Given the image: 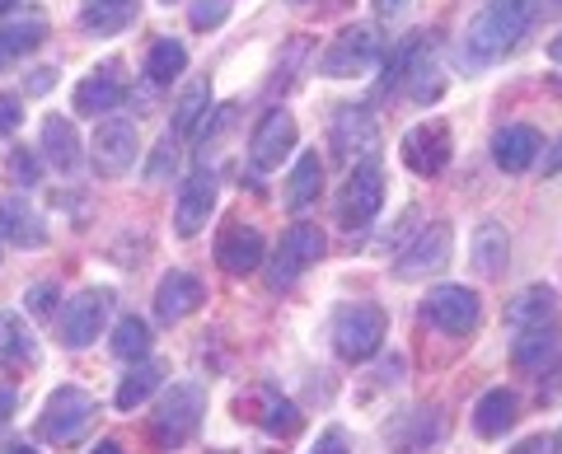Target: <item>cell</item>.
Returning <instances> with one entry per match:
<instances>
[{"label":"cell","mask_w":562,"mask_h":454,"mask_svg":"<svg viewBox=\"0 0 562 454\" xmlns=\"http://www.w3.org/2000/svg\"><path fill=\"white\" fill-rule=\"evenodd\" d=\"M530 20H535V0H487L464 33V61L469 66L502 61L506 52H516Z\"/></svg>","instance_id":"cell-1"},{"label":"cell","mask_w":562,"mask_h":454,"mask_svg":"<svg viewBox=\"0 0 562 454\" xmlns=\"http://www.w3.org/2000/svg\"><path fill=\"white\" fill-rule=\"evenodd\" d=\"M202 412H206V389L202 384H169V394L160 398V408H155L150 417V441L160 445V450H179L188 445L192 435H198L202 427Z\"/></svg>","instance_id":"cell-2"},{"label":"cell","mask_w":562,"mask_h":454,"mask_svg":"<svg viewBox=\"0 0 562 454\" xmlns=\"http://www.w3.org/2000/svg\"><path fill=\"white\" fill-rule=\"evenodd\" d=\"M384 333H390V319H384V309L371 305V300L342 305L338 314H333V352H338L342 361H351V365L371 361L384 347Z\"/></svg>","instance_id":"cell-3"},{"label":"cell","mask_w":562,"mask_h":454,"mask_svg":"<svg viewBox=\"0 0 562 454\" xmlns=\"http://www.w3.org/2000/svg\"><path fill=\"white\" fill-rule=\"evenodd\" d=\"M94 417H99V398L90 389H76V384H61V389L43 404L38 435L52 445H80L85 435H90Z\"/></svg>","instance_id":"cell-4"},{"label":"cell","mask_w":562,"mask_h":454,"mask_svg":"<svg viewBox=\"0 0 562 454\" xmlns=\"http://www.w3.org/2000/svg\"><path fill=\"white\" fill-rule=\"evenodd\" d=\"M380 57H384L380 33H375L371 24H347L338 38L328 43L319 71H324L328 80H357V76H371L375 66H380Z\"/></svg>","instance_id":"cell-5"},{"label":"cell","mask_w":562,"mask_h":454,"mask_svg":"<svg viewBox=\"0 0 562 454\" xmlns=\"http://www.w3.org/2000/svg\"><path fill=\"white\" fill-rule=\"evenodd\" d=\"M380 206H384V173H380V164L375 160L351 164L347 183L338 188V206H333V212H338V225L357 235L380 216Z\"/></svg>","instance_id":"cell-6"},{"label":"cell","mask_w":562,"mask_h":454,"mask_svg":"<svg viewBox=\"0 0 562 454\" xmlns=\"http://www.w3.org/2000/svg\"><path fill=\"white\" fill-rule=\"evenodd\" d=\"M328 249V239L319 225H310V220H295L286 235H281L277 243V253H272V268H268V286L281 291V286H291V282H301V276L319 263Z\"/></svg>","instance_id":"cell-7"},{"label":"cell","mask_w":562,"mask_h":454,"mask_svg":"<svg viewBox=\"0 0 562 454\" xmlns=\"http://www.w3.org/2000/svg\"><path fill=\"white\" fill-rule=\"evenodd\" d=\"M398 155L417 179H441L450 169V155H454V136L446 122H417V127L403 132L398 141Z\"/></svg>","instance_id":"cell-8"},{"label":"cell","mask_w":562,"mask_h":454,"mask_svg":"<svg viewBox=\"0 0 562 454\" xmlns=\"http://www.w3.org/2000/svg\"><path fill=\"white\" fill-rule=\"evenodd\" d=\"M422 319L450 338H469L483 319V305L469 286H431V295L422 300Z\"/></svg>","instance_id":"cell-9"},{"label":"cell","mask_w":562,"mask_h":454,"mask_svg":"<svg viewBox=\"0 0 562 454\" xmlns=\"http://www.w3.org/2000/svg\"><path fill=\"white\" fill-rule=\"evenodd\" d=\"M450 249H454L450 225H446V220L427 225V230H422V235L408 243V249L394 258V282H422V276L450 268Z\"/></svg>","instance_id":"cell-10"},{"label":"cell","mask_w":562,"mask_h":454,"mask_svg":"<svg viewBox=\"0 0 562 454\" xmlns=\"http://www.w3.org/2000/svg\"><path fill=\"white\" fill-rule=\"evenodd\" d=\"M90 160L99 179H122L132 164H136V122L127 117H109L94 127V141H90Z\"/></svg>","instance_id":"cell-11"},{"label":"cell","mask_w":562,"mask_h":454,"mask_svg":"<svg viewBox=\"0 0 562 454\" xmlns=\"http://www.w3.org/2000/svg\"><path fill=\"white\" fill-rule=\"evenodd\" d=\"M109 309H113V291L109 286L80 291L76 300L66 305V314H61V342L70 347V352L90 347L103 333V324H109Z\"/></svg>","instance_id":"cell-12"},{"label":"cell","mask_w":562,"mask_h":454,"mask_svg":"<svg viewBox=\"0 0 562 454\" xmlns=\"http://www.w3.org/2000/svg\"><path fill=\"white\" fill-rule=\"evenodd\" d=\"M295 117L286 113V109H268L258 117V127H254V136H249V164L258 169V173H272V169H281V160L295 150Z\"/></svg>","instance_id":"cell-13"},{"label":"cell","mask_w":562,"mask_h":454,"mask_svg":"<svg viewBox=\"0 0 562 454\" xmlns=\"http://www.w3.org/2000/svg\"><path fill=\"white\" fill-rule=\"evenodd\" d=\"M333 150H338V160H371L375 146H380V132H375V117L371 109H357V103H347V109L333 113V132H328Z\"/></svg>","instance_id":"cell-14"},{"label":"cell","mask_w":562,"mask_h":454,"mask_svg":"<svg viewBox=\"0 0 562 454\" xmlns=\"http://www.w3.org/2000/svg\"><path fill=\"white\" fill-rule=\"evenodd\" d=\"M262 258H268V243H262V235L254 230V225L244 220H231L216 239V263L231 272V276H254L262 268Z\"/></svg>","instance_id":"cell-15"},{"label":"cell","mask_w":562,"mask_h":454,"mask_svg":"<svg viewBox=\"0 0 562 454\" xmlns=\"http://www.w3.org/2000/svg\"><path fill=\"white\" fill-rule=\"evenodd\" d=\"M211 212H216V173L198 169L183 183V192H179V206H173V230H179L183 239H192L211 220Z\"/></svg>","instance_id":"cell-16"},{"label":"cell","mask_w":562,"mask_h":454,"mask_svg":"<svg viewBox=\"0 0 562 454\" xmlns=\"http://www.w3.org/2000/svg\"><path fill=\"white\" fill-rule=\"evenodd\" d=\"M206 300L202 282L192 272H165L160 286H155V319L160 324H183L188 314H198Z\"/></svg>","instance_id":"cell-17"},{"label":"cell","mask_w":562,"mask_h":454,"mask_svg":"<svg viewBox=\"0 0 562 454\" xmlns=\"http://www.w3.org/2000/svg\"><path fill=\"white\" fill-rule=\"evenodd\" d=\"M543 150V136L535 127H525V122H512V127H502L492 136V160H497L502 173H525Z\"/></svg>","instance_id":"cell-18"},{"label":"cell","mask_w":562,"mask_h":454,"mask_svg":"<svg viewBox=\"0 0 562 454\" xmlns=\"http://www.w3.org/2000/svg\"><path fill=\"white\" fill-rule=\"evenodd\" d=\"M558 324V295L553 286H525L512 305H506V328L512 333H530V328H553Z\"/></svg>","instance_id":"cell-19"},{"label":"cell","mask_w":562,"mask_h":454,"mask_svg":"<svg viewBox=\"0 0 562 454\" xmlns=\"http://www.w3.org/2000/svg\"><path fill=\"white\" fill-rule=\"evenodd\" d=\"M0 239L14 243V249H43L47 225L24 197H0Z\"/></svg>","instance_id":"cell-20"},{"label":"cell","mask_w":562,"mask_h":454,"mask_svg":"<svg viewBox=\"0 0 562 454\" xmlns=\"http://www.w3.org/2000/svg\"><path fill=\"white\" fill-rule=\"evenodd\" d=\"M516 417H520V398L512 389H487L479 404H473V431H479L483 441H502V435L516 427Z\"/></svg>","instance_id":"cell-21"},{"label":"cell","mask_w":562,"mask_h":454,"mask_svg":"<svg viewBox=\"0 0 562 454\" xmlns=\"http://www.w3.org/2000/svg\"><path fill=\"white\" fill-rule=\"evenodd\" d=\"M122 99H127V84H122V80L113 76V66H103V71H94V76H85V80L76 84V94H70V103H76V113H85V117H94V113H113Z\"/></svg>","instance_id":"cell-22"},{"label":"cell","mask_w":562,"mask_h":454,"mask_svg":"<svg viewBox=\"0 0 562 454\" xmlns=\"http://www.w3.org/2000/svg\"><path fill=\"white\" fill-rule=\"evenodd\" d=\"M136 10H140V0H85L80 29L90 33V38H113V33H122L136 20Z\"/></svg>","instance_id":"cell-23"},{"label":"cell","mask_w":562,"mask_h":454,"mask_svg":"<svg viewBox=\"0 0 562 454\" xmlns=\"http://www.w3.org/2000/svg\"><path fill=\"white\" fill-rule=\"evenodd\" d=\"M43 150H47V160H52V169H57V173H76L80 160H85V146H80V136H76V122L52 113L43 122Z\"/></svg>","instance_id":"cell-24"},{"label":"cell","mask_w":562,"mask_h":454,"mask_svg":"<svg viewBox=\"0 0 562 454\" xmlns=\"http://www.w3.org/2000/svg\"><path fill=\"white\" fill-rule=\"evenodd\" d=\"M473 268H479V276H502L506 263H512V239H506V225L497 220H483L479 230H473Z\"/></svg>","instance_id":"cell-25"},{"label":"cell","mask_w":562,"mask_h":454,"mask_svg":"<svg viewBox=\"0 0 562 454\" xmlns=\"http://www.w3.org/2000/svg\"><path fill=\"white\" fill-rule=\"evenodd\" d=\"M43 43H47L43 14H24V20H14V24H0V71L14 66L20 57H29V52H38Z\"/></svg>","instance_id":"cell-26"},{"label":"cell","mask_w":562,"mask_h":454,"mask_svg":"<svg viewBox=\"0 0 562 454\" xmlns=\"http://www.w3.org/2000/svg\"><path fill=\"white\" fill-rule=\"evenodd\" d=\"M319 188H324V160L314 150H305L301 160H295L291 179H286V192H281V202L291 206V212H305L310 202H319Z\"/></svg>","instance_id":"cell-27"},{"label":"cell","mask_w":562,"mask_h":454,"mask_svg":"<svg viewBox=\"0 0 562 454\" xmlns=\"http://www.w3.org/2000/svg\"><path fill=\"white\" fill-rule=\"evenodd\" d=\"M165 384V365L160 361H140V365H132L127 375H122V384H117V394H113V404H117V412H132V408H140L146 398L155 394Z\"/></svg>","instance_id":"cell-28"},{"label":"cell","mask_w":562,"mask_h":454,"mask_svg":"<svg viewBox=\"0 0 562 454\" xmlns=\"http://www.w3.org/2000/svg\"><path fill=\"white\" fill-rule=\"evenodd\" d=\"M38 361V342L20 324V314L0 309V365H33Z\"/></svg>","instance_id":"cell-29"},{"label":"cell","mask_w":562,"mask_h":454,"mask_svg":"<svg viewBox=\"0 0 562 454\" xmlns=\"http://www.w3.org/2000/svg\"><path fill=\"white\" fill-rule=\"evenodd\" d=\"M553 352H558V324L553 328H530V333H516V342H512V361L520 365V371H543Z\"/></svg>","instance_id":"cell-30"},{"label":"cell","mask_w":562,"mask_h":454,"mask_svg":"<svg viewBox=\"0 0 562 454\" xmlns=\"http://www.w3.org/2000/svg\"><path fill=\"white\" fill-rule=\"evenodd\" d=\"M206 109H211V84H206V80H192L188 90L179 94V103H173V136L202 132Z\"/></svg>","instance_id":"cell-31"},{"label":"cell","mask_w":562,"mask_h":454,"mask_svg":"<svg viewBox=\"0 0 562 454\" xmlns=\"http://www.w3.org/2000/svg\"><path fill=\"white\" fill-rule=\"evenodd\" d=\"M188 71V47L179 38H160L146 52V80L150 84H169Z\"/></svg>","instance_id":"cell-32"},{"label":"cell","mask_w":562,"mask_h":454,"mask_svg":"<svg viewBox=\"0 0 562 454\" xmlns=\"http://www.w3.org/2000/svg\"><path fill=\"white\" fill-rule=\"evenodd\" d=\"M254 422L268 435H295L301 431V412H295V404H286V398H277L272 389H262V412Z\"/></svg>","instance_id":"cell-33"},{"label":"cell","mask_w":562,"mask_h":454,"mask_svg":"<svg viewBox=\"0 0 562 454\" xmlns=\"http://www.w3.org/2000/svg\"><path fill=\"white\" fill-rule=\"evenodd\" d=\"M146 352H150V328H146V319H136V314L117 319V328H113V356L140 361Z\"/></svg>","instance_id":"cell-34"},{"label":"cell","mask_w":562,"mask_h":454,"mask_svg":"<svg viewBox=\"0 0 562 454\" xmlns=\"http://www.w3.org/2000/svg\"><path fill=\"white\" fill-rule=\"evenodd\" d=\"M192 29H221L225 20H231V0H198V5L188 10Z\"/></svg>","instance_id":"cell-35"},{"label":"cell","mask_w":562,"mask_h":454,"mask_svg":"<svg viewBox=\"0 0 562 454\" xmlns=\"http://www.w3.org/2000/svg\"><path fill=\"white\" fill-rule=\"evenodd\" d=\"M20 122H24V103H20V94H0V136L20 132Z\"/></svg>","instance_id":"cell-36"},{"label":"cell","mask_w":562,"mask_h":454,"mask_svg":"<svg viewBox=\"0 0 562 454\" xmlns=\"http://www.w3.org/2000/svg\"><path fill=\"white\" fill-rule=\"evenodd\" d=\"M52 300H57V286H47V282H38L29 291V309L38 314V319H47V314H52Z\"/></svg>","instance_id":"cell-37"},{"label":"cell","mask_w":562,"mask_h":454,"mask_svg":"<svg viewBox=\"0 0 562 454\" xmlns=\"http://www.w3.org/2000/svg\"><path fill=\"white\" fill-rule=\"evenodd\" d=\"M310 454H351V450H347V435H342L338 427H328V431L319 435V441H314V450H310Z\"/></svg>","instance_id":"cell-38"},{"label":"cell","mask_w":562,"mask_h":454,"mask_svg":"<svg viewBox=\"0 0 562 454\" xmlns=\"http://www.w3.org/2000/svg\"><path fill=\"white\" fill-rule=\"evenodd\" d=\"M512 454H553V441L549 435H530V441H520Z\"/></svg>","instance_id":"cell-39"},{"label":"cell","mask_w":562,"mask_h":454,"mask_svg":"<svg viewBox=\"0 0 562 454\" xmlns=\"http://www.w3.org/2000/svg\"><path fill=\"white\" fill-rule=\"evenodd\" d=\"M10 169H14V173H20V179H24V183H33V179H38V164H33V160H29V155H24V150H20V155H14V160H10Z\"/></svg>","instance_id":"cell-40"},{"label":"cell","mask_w":562,"mask_h":454,"mask_svg":"<svg viewBox=\"0 0 562 454\" xmlns=\"http://www.w3.org/2000/svg\"><path fill=\"white\" fill-rule=\"evenodd\" d=\"M543 173H562V136L549 150H543Z\"/></svg>","instance_id":"cell-41"},{"label":"cell","mask_w":562,"mask_h":454,"mask_svg":"<svg viewBox=\"0 0 562 454\" xmlns=\"http://www.w3.org/2000/svg\"><path fill=\"white\" fill-rule=\"evenodd\" d=\"M375 10L384 14V20H394V14L408 10V0H375Z\"/></svg>","instance_id":"cell-42"},{"label":"cell","mask_w":562,"mask_h":454,"mask_svg":"<svg viewBox=\"0 0 562 454\" xmlns=\"http://www.w3.org/2000/svg\"><path fill=\"white\" fill-rule=\"evenodd\" d=\"M10 412H14V394H10V389H0V427L10 422Z\"/></svg>","instance_id":"cell-43"},{"label":"cell","mask_w":562,"mask_h":454,"mask_svg":"<svg viewBox=\"0 0 562 454\" xmlns=\"http://www.w3.org/2000/svg\"><path fill=\"white\" fill-rule=\"evenodd\" d=\"M90 454H122V445H117V441H99Z\"/></svg>","instance_id":"cell-44"},{"label":"cell","mask_w":562,"mask_h":454,"mask_svg":"<svg viewBox=\"0 0 562 454\" xmlns=\"http://www.w3.org/2000/svg\"><path fill=\"white\" fill-rule=\"evenodd\" d=\"M549 57H553V61H562V33H558V38L549 43Z\"/></svg>","instance_id":"cell-45"},{"label":"cell","mask_w":562,"mask_h":454,"mask_svg":"<svg viewBox=\"0 0 562 454\" xmlns=\"http://www.w3.org/2000/svg\"><path fill=\"white\" fill-rule=\"evenodd\" d=\"M5 454H38V450H29V445H10Z\"/></svg>","instance_id":"cell-46"},{"label":"cell","mask_w":562,"mask_h":454,"mask_svg":"<svg viewBox=\"0 0 562 454\" xmlns=\"http://www.w3.org/2000/svg\"><path fill=\"white\" fill-rule=\"evenodd\" d=\"M14 5H20V0H0V14H10Z\"/></svg>","instance_id":"cell-47"},{"label":"cell","mask_w":562,"mask_h":454,"mask_svg":"<svg viewBox=\"0 0 562 454\" xmlns=\"http://www.w3.org/2000/svg\"><path fill=\"white\" fill-rule=\"evenodd\" d=\"M553 454H562V435H558V441H553Z\"/></svg>","instance_id":"cell-48"},{"label":"cell","mask_w":562,"mask_h":454,"mask_svg":"<svg viewBox=\"0 0 562 454\" xmlns=\"http://www.w3.org/2000/svg\"><path fill=\"white\" fill-rule=\"evenodd\" d=\"M262 454H286V450H262Z\"/></svg>","instance_id":"cell-49"},{"label":"cell","mask_w":562,"mask_h":454,"mask_svg":"<svg viewBox=\"0 0 562 454\" xmlns=\"http://www.w3.org/2000/svg\"><path fill=\"white\" fill-rule=\"evenodd\" d=\"M553 5H558V10H562V0H553Z\"/></svg>","instance_id":"cell-50"},{"label":"cell","mask_w":562,"mask_h":454,"mask_svg":"<svg viewBox=\"0 0 562 454\" xmlns=\"http://www.w3.org/2000/svg\"><path fill=\"white\" fill-rule=\"evenodd\" d=\"M165 5H169V0H165Z\"/></svg>","instance_id":"cell-51"}]
</instances>
